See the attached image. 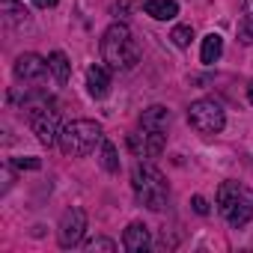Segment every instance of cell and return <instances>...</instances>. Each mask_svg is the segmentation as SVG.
Returning <instances> with one entry per match:
<instances>
[{
    "instance_id": "obj_20",
    "label": "cell",
    "mask_w": 253,
    "mask_h": 253,
    "mask_svg": "<svg viewBox=\"0 0 253 253\" xmlns=\"http://www.w3.org/2000/svg\"><path fill=\"white\" fill-rule=\"evenodd\" d=\"M194 211H197V214H209V203H206L203 197H194Z\"/></svg>"
},
{
    "instance_id": "obj_3",
    "label": "cell",
    "mask_w": 253,
    "mask_h": 253,
    "mask_svg": "<svg viewBox=\"0 0 253 253\" xmlns=\"http://www.w3.org/2000/svg\"><path fill=\"white\" fill-rule=\"evenodd\" d=\"M217 211L229 226H244L253 217V191L238 182H223L217 188Z\"/></svg>"
},
{
    "instance_id": "obj_4",
    "label": "cell",
    "mask_w": 253,
    "mask_h": 253,
    "mask_svg": "<svg viewBox=\"0 0 253 253\" xmlns=\"http://www.w3.org/2000/svg\"><path fill=\"white\" fill-rule=\"evenodd\" d=\"M101 140H104L101 125L92 122V119H75V122H69L66 128L60 131V149L66 155H72V158L89 155Z\"/></svg>"
},
{
    "instance_id": "obj_13",
    "label": "cell",
    "mask_w": 253,
    "mask_h": 253,
    "mask_svg": "<svg viewBox=\"0 0 253 253\" xmlns=\"http://www.w3.org/2000/svg\"><path fill=\"white\" fill-rule=\"evenodd\" d=\"M220 54H223V39H220L217 33H209V36L203 39L200 60H203L206 66H211V63H217V60H220Z\"/></svg>"
},
{
    "instance_id": "obj_7",
    "label": "cell",
    "mask_w": 253,
    "mask_h": 253,
    "mask_svg": "<svg viewBox=\"0 0 253 253\" xmlns=\"http://www.w3.org/2000/svg\"><path fill=\"white\" fill-rule=\"evenodd\" d=\"M84 229H86V214H84V209H69V211H63L60 229H57L60 247H75V244H81Z\"/></svg>"
},
{
    "instance_id": "obj_22",
    "label": "cell",
    "mask_w": 253,
    "mask_h": 253,
    "mask_svg": "<svg viewBox=\"0 0 253 253\" xmlns=\"http://www.w3.org/2000/svg\"><path fill=\"white\" fill-rule=\"evenodd\" d=\"M36 6H42V9H51V6H57V0H33Z\"/></svg>"
},
{
    "instance_id": "obj_15",
    "label": "cell",
    "mask_w": 253,
    "mask_h": 253,
    "mask_svg": "<svg viewBox=\"0 0 253 253\" xmlns=\"http://www.w3.org/2000/svg\"><path fill=\"white\" fill-rule=\"evenodd\" d=\"M0 6H3V15H6L9 24H24L27 15H30V12L18 3V0H0Z\"/></svg>"
},
{
    "instance_id": "obj_6",
    "label": "cell",
    "mask_w": 253,
    "mask_h": 253,
    "mask_svg": "<svg viewBox=\"0 0 253 253\" xmlns=\"http://www.w3.org/2000/svg\"><path fill=\"white\" fill-rule=\"evenodd\" d=\"M27 113H30V125H33V134L39 137V143H45V146H51L54 140H60V113L54 110V107H48V104H33V107H27Z\"/></svg>"
},
{
    "instance_id": "obj_2",
    "label": "cell",
    "mask_w": 253,
    "mask_h": 253,
    "mask_svg": "<svg viewBox=\"0 0 253 253\" xmlns=\"http://www.w3.org/2000/svg\"><path fill=\"white\" fill-rule=\"evenodd\" d=\"M131 185L137 194V203L152 209V211H164L170 203V185L164 179V173L155 164H137L131 173Z\"/></svg>"
},
{
    "instance_id": "obj_18",
    "label": "cell",
    "mask_w": 253,
    "mask_h": 253,
    "mask_svg": "<svg viewBox=\"0 0 253 253\" xmlns=\"http://www.w3.org/2000/svg\"><path fill=\"white\" fill-rule=\"evenodd\" d=\"M86 253H95V250H104V253H113L116 250V244L110 241V238H92V241H86V247H84Z\"/></svg>"
},
{
    "instance_id": "obj_17",
    "label": "cell",
    "mask_w": 253,
    "mask_h": 253,
    "mask_svg": "<svg viewBox=\"0 0 253 253\" xmlns=\"http://www.w3.org/2000/svg\"><path fill=\"white\" fill-rule=\"evenodd\" d=\"M170 39H173V45H176V48H188V45H191V39H194V27H191V24H179V27L170 33Z\"/></svg>"
},
{
    "instance_id": "obj_12",
    "label": "cell",
    "mask_w": 253,
    "mask_h": 253,
    "mask_svg": "<svg viewBox=\"0 0 253 253\" xmlns=\"http://www.w3.org/2000/svg\"><path fill=\"white\" fill-rule=\"evenodd\" d=\"M143 12L152 15L155 21H170V18L179 15V3H176V0H146Z\"/></svg>"
},
{
    "instance_id": "obj_11",
    "label": "cell",
    "mask_w": 253,
    "mask_h": 253,
    "mask_svg": "<svg viewBox=\"0 0 253 253\" xmlns=\"http://www.w3.org/2000/svg\"><path fill=\"white\" fill-rule=\"evenodd\" d=\"M86 86H89V95L92 98H104L107 89H110V75L104 66H89L86 69Z\"/></svg>"
},
{
    "instance_id": "obj_5",
    "label": "cell",
    "mask_w": 253,
    "mask_h": 253,
    "mask_svg": "<svg viewBox=\"0 0 253 253\" xmlns=\"http://www.w3.org/2000/svg\"><path fill=\"white\" fill-rule=\"evenodd\" d=\"M188 122H191V128L200 131V134H217L223 131V125H226V116H223V107L211 98H200L188 107Z\"/></svg>"
},
{
    "instance_id": "obj_21",
    "label": "cell",
    "mask_w": 253,
    "mask_h": 253,
    "mask_svg": "<svg viewBox=\"0 0 253 253\" xmlns=\"http://www.w3.org/2000/svg\"><path fill=\"white\" fill-rule=\"evenodd\" d=\"M244 21L253 24V0H244Z\"/></svg>"
},
{
    "instance_id": "obj_16",
    "label": "cell",
    "mask_w": 253,
    "mask_h": 253,
    "mask_svg": "<svg viewBox=\"0 0 253 253\" xmlns=\"http://www.w3.org/2000/svg\"><path fill=\"white\" fill-rule=\"evenodd\" d=\"M101 167L107 173H119V158H116V149L110 140H101Z\"/></svg>"
},
{
    "instance_id": "obj_23",
    "label": "cell",
    "mask_w": 253,
    "mask_h": 253,
    "mask_svg": "<svg viewBox=\"0 0 253 253\" xmlns=\"http://www.w3.org/2000/svg\"><path fill=\"white\" fill-rule=\"evenodd\" d=\"M247 98H250V104H253V81L247 84Z\"/></svg>"
},
{
    "instance_id": "obj_14",
    "label": "cell",
    "mask_w": 253,
    "mask_h": 253,
    "mask_svg": "<svg viewBox=\"0 0 253 253\" xmlns=\"http://www.w3.org/2000/svg\"><path fill=\"white\" fill-rule=\"evenodd\" d=\"M48 66H51V75H54L57 84H66V81H69V75H72V63H69V57H66L63 51H54V54L48 57Z\"/></svg>"
},
{
    "instance_id": "obj_1",
    "label": "cell",
    "mask_w": 253,
    "mask_h": 253,
    "mask_svg": "<svg viewBox=\"0 0 253 253\" xmlns=\"http://www.w3.org/2000/svg\"><path fill=\"white\" fill-rule=\"evenodd\" d=\"M101 57L116 72L134 69L137 60H140V48H137L134 33L125 27V24H110L107 33H104V39H101Z\"/></svg>"
},
{
    "instance_id": "obj_10",
    "label": "cell",
    "mask_w": 253,
    "mask_h": 253,
    "mask_svg": "<svg viewBox=\"0 0 253 253\" xmlns=\"http://www.w3.org/2000/svg\"><path fill=\"white\" fill-rule=\"evenodd\" d=\"M170 125V110L164 104H152L140 113V128L143 131H167Z\"/></svg>"
},
{
    "instance_id": "obj_8",
    "label": "cell",
    "mask_w": 253,
    "mask_h": 253,
    "mask_svg": "<svg viewBox=\"0 0 253 253\" xmlns=\"http://www.w3.org/2000/svg\"><path fill=\"white\" fill-rule=\"evenodd\" d=\"M51 72L48 60H42L39 54H21L15 60V78L24 81V84H39L45 75Z\"/></svg>"
},
{
    "instance_id": "obj_19",
    "label": "cell",
    "mask_w": 253,
    "mask_h": 253,
    "mask_svg": "<svg viewBox=\"0 0 253 253\" xmlns=\"http://www.w3.org/2000/svg\"><path fill=\"white\" fill-rule=\"evenodd\" d=\"M15 164L18 167H27V170H39V158H18Z\"/></svg>"
},
{
    "instance_id": "obj_9",
    "label": "cell",
    "mask_w": 253,
    "mask_h": 253,
    "mask_svg": "<svg viewBox=\"0 0 253 253\" xmlns=\"http://www.w3.org/2000/svg\"><path fill=\"white\" fill-rule=\"evenodd\" d=\"M122 247L128 253H146L149 250V226L140 223V220L128 223V229H125V235H122Z\"/></svg>"
}]
</instances>
